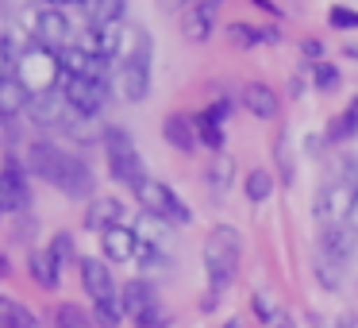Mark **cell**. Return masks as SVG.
<instances>
[{
  "label": "cell",
  "mask_w": 358,
  "mask_h": 328,
  "mask_svg": "<svg viewBox=\"0 0 358 328\" xmlns=\"http://www.w3.org/2000/svg\"><path fill=\"white\" fill-rule=\"evenodd\" d=\"M347 116L358 124V97H350V109H347Z\"/></svg>",
  "instance_id": "48"
},
{
  "label": "cell",
  "mask_w": 358,
  "mask_h": 328,
  "mask_svg": "<svg viewBox=\"0 0 358 328\" xmlns=\"http://www.w3.org/2000/svg\"><path fill=\"white\" fill-rule=\"evenodd\" d=\"M27 116L43 128H62L66 116H70V104H66L62 93H47V97H31L27 104Z\"/></svg>",
  "instance_id": "15"
},
{
  "label": "cell",
  "mask_w": 358,
  "mask_h": 328,
  "mask_svg": "<svg viewBox=\"0 0 358 328\" xmlns=\"http://www.w3.org/2000/svg\"><path fill=\"white\" fill-rule=\"evenodd\" d=\"M273 328H296L293 317H285V313H278V320H273Z\"/></svg>",
  "instance_id": "47"
},
{
  "label": "cell",
  "mask_w": 358,
  "mask_h": 328,
  "mask_svg": "<svg viewBox=\"0 0 358 328\" xmlns=\"http://www.w3.org/2000/svg\"><path fill=\"white\" fill-rule=\"evenodd\" d=\"M66 163H70V155H66L62 147H55L50 139H35V143H31V151H27V170H31L35 178L50 182V186H55V182L62 178Z\"/></svg>",
  "instance_id": "10"
},
{
  "label": "cell",
  "mask_w": 358,
  "mask_h": 328,
  "mask_svg": "<svg viewBox=\"0 0 358 328\" xmlns=\"http://www.w3.org/2000/svg\"><path fill=\"white\" fill-rule=\"evenodd\" d=\"M327 24H331L335 32H358V12L347 8V4H331V8H327Z\"/></svg>",
  "instance_id": "34"
},
{
  "label": "cell",
  "mask_w": 358,
  "mask_h": 328,
  "mask_svg": "<svg viewBox=\"0 0 358 328\" xmlns=\"http://www.w3.org/2000/svg\"><path fill=\"white\" fill-rule=\"evenodd\" d=\"M250 309L258 313V320H262V324H273V320H278V305H273V297L266 294V289H255V297H250Z\"/></svg>",
  "instance_id": "36"
},
{
  "label": "cell",
  "mask_w": 358,
  "mask_h": 328,
  "mask_svg": "<svg viewBox=\"0 0 358 328\" xmlns=\"http://www.w3.org/2000/svg\"><path fill=\"white\" fill-rule=\"evenodd\" d=\"M120 217H124V205L116 201V197H93L85 209V228L89 232H108V228L120 224Z\"/></svg>",
  "instance_id": "17"
},
{
  "label": "cell",
  "mask_w": 358,
  "mask_h": 328,
  "mask_svg": "<svg viewBox=\"0 0 358 328\" xmlns=\"http://www.w3.org/2000/svg\"><path fill=\"white\" fill-rule=\"evenodd\" d=\"M231 101H216V104H212V109H208V116L212 120H216V124H227V120H231Z\"/></svg>",
  "instance_id": "43"
},
{
  "label": "cell",
  "mask_w": 358,
  "mask_h": 328,
  "mask_svg": "<svg viewBox=\"0 0 358 328\" xmlns=\"http://www.w3.org/2000/svg\"><path fill=\"white\" fill-rule=\"evenodd\" d=\"M227 328H239V320H227Z\"/></svg>",
  "instance_id": "52"
},
{
  "label": "cell",
  "mask_w": 358,
  "mask_h": 328,
  "mask_svg": "<svg viewBox=\"0 0 358 328\" xmlns=\"http://www.w3.org/2000/svg\"><path fill=\"white\" fill-rule=\"evenodd\" d=\"M355 132H358V124L347 116V112H343V116H335L331 124H327V139H331V143H343V139H350Z\"/></svg>",
  "instance_id": "38"
},
{
  "label": "cell",
  "mask_w": 358,
  "mask_h": 328,
  "mask_svg": "<svg viewBox=\"0 0 358 328\" xmlns=\"http://www.w3.org/2000/svg\"><path fill=\"white\" fill-rule=\"evenodd\" d=\"M273 158H278V170H281V182H293V151H289V132H278L273 135Z\"/></svg>",
  "instance_id": "31"
},
{
  "label": "cell",
  "mask_w": 358,
  "mask_h": 328,
  "mask_svg": "<svg viewBox=\"0 0 358 328\" xmlns=\"http://www.w3.org/2000/svg\"><path fill=\"white\" fill-rule=\"evenodd\" d=\"M243 189H247V201H255V205L270 201V193H273V174L262 170V166H255V170L247 174V182H243Z\"/></svg>",
  "instance_id": "25"
},
{
  "label": "cell",
  "mask_w": 358,
  "mask_h": 328,
  "mask_svg": "<svg viewBox=\"0 0 358 328\" xmlns=\"http://www.w3.org/2000/svg\"><path fill=\"white\" fill-rule=\"evenodd\" d=\"M47 4H50V8H70V4H73V8H85L89 0H47Z\"/></svg>",
  "instance_id": "45"
},
{
  "label": "cell",
  "mask_w": 358,
  "mask_h": 328,
  "mask_svg": "<svg viewBox=\"0 0 358 328\" xmlns=\"http://www.w3.org/2000/svg\"><path fill=\"white\" fill-rule=\"evenodd\" d=\"M27 104H31V97H27V89L20 86L16 78H0V116H16V112H24Z\"/></svg>",
  "instance_id": "23"
},
{
  "label": "cell",
  "mask_w": 358,
  "mask_h": 328,
  "mask_svg": "<svg viewBox=\"0 0 358 328\" xmlns=\"http://www.w3.org/2000/svg\"><path fill=\"white\" fill-rule=\"evenodd\" d=\"M181 35H185L189 43H204L212 35V16H204V12L189 8L185 16H181Z\"/></svg>",
  "instance_id": "26"
},
{
  "label": "cell",
  "mask_w": 358,
  "mask_h": 328,
  "mask_svg": "<svg viewBox=\"0 0 358 328\" xmlns=\"http://www.w3.org/2000/svg\"><path fill=\"white\" fill-rule=\"evenodd\" d=\"M58 271H62V266L55 263V255H50V251H31V255H27V274H31L39 286L58 289Z\"/></svg>",
  "instance_id": "22"
},
{
  "label": "cell",
  "mask_w": 358,
  "mask_h": 328,
  "mask_svg": "<svg viewBox=\"0 0 358 328\" xmlns=\"http://www.w3.org/2000/svg\"><path fill=\"white\" fill-rule=\"evenodd\" d=\"M12 78L20 81V86L27 89V97H47V93H58L62 89V58H58V50L43 47V43H27V47H20L16 55V74Z\"/></svg>",
  "instance_id": "2"
},
{
  "label": "cell",
  "mask_w": 358,
  "mask_h": 328,
  "mask_svg": "<svg viewBox=\"0 0 358 328\" xmlns=\"http://www.w3.org/2000/svg\"><path fill=\"white\" fill-rule=\"evenodd\" d=\"M31 35H35V43H43V47H50V50H66L70 47V20L62 16V8H43V12H31Z\"/></svg>",
  "instance_id": "8"
},
{
  "label": "cell",
  "mask_w": 358,
  "mask_h": 328,
  "mask_svg": "<svg viewBox=\"0 0 358 328\" xmlns=\"http://www.w3.org/2000/svg\"><path fill=\"white\" fill-rule=\"evenodd\" d=\"M135 201L143 205V212H155V217L170 220V224H189V220H193L189 205L158 178H143L139 186H135Z\"/></svg>",
  "instance_id": "4"
},
{
  "label": "cell",
  "mask_w": 358,
  "mask_h": 328,
  "mask_svg": "<svg viewBox=\"0 0 358 328\" xmlns=\"http://www.w3.org/2000/svg\"><path fill=\"white\" fill-rule=\"evenodd\" d=\"M243 259V240L231 224H216L204 240V271H208V297H204V313L216 309V301L224 297V289L231 286L235 271Z\"/></svg>",
  "instance_id": "1"
},
{
  "label": "cell",
  "mask_w": 358,
  "mask_h": 328,
  "mask_svg": "<svg viewBox=\"0 0 358 328\" xmlns=\"http://www.w3.org/2000/svg\"><path fill=\"white\" fill-rule=\"evenodd\" d=\"M120 305H124V317L139 320V317H147V313L158 305V294H155V286H150V282L131 278L124 289H120Z\"/></svg>",
  "instance_id": "13"
},
{
  "label": "cell",
  "mask_w": 358,
  "mask_h": 328,
  "mask_svg": "<svg viewBox=\"0 0 358 328\" xmlns=\"http://www.w3.org/2000/svg\"><path fill=\"white\" fill-rule=\"evenodd\" d=\"M243 109L258 120H273L281 112V97L266 81H250V86H243Z\"/></svg>",
  "instance_id": "14"
},
{
  "label": "cell",
  "mask_w": 358,
  "mask_h": 328,
  "mask_svg": "<svg viewBox=\"0 0 358 328\" xmlns=\"http://www.w3.org/2000/svg\"><path fill=\"white\" fill-rule=\"evenodd\" d=\"M324 50H327V47H324L320 39H304V43H301V55L308 58V62H316V66L324 62Z\"/></svg>",
  "instance_id": "41"
},
{
  "label": "cell",
  "mask_w": 358,
  "mask_h": 328,
  "mask_svg": "<svg viewBox=\"0 0 358 328\" xmlns=\"http://www.w3.org/2000/svg\"><path fill=\"white\" fill-rule=\"evenodd\" d=\"M135 235H139L143 247H166V240H170V220L155 217V212H139L135 217Z\"/></svg>",
  "instance_id": "20"
},
{
  "label": "cell",
  "mask_w": 358,
  "mask_h": 328,
  "mask_svg": "<svg viewBox=\"0 0 358 328\" xmlns=\"http://www.w3.org/2000/svg\"><path fill=\"white\" fill-rule=\"evenodd\" d=\"M50 255H55V263L58 266H70L73 263V259H78V243H73V235L70 232H58L55 235V240H50Z\"/></svg>",
  "instance_id": "33"
},
{
  "label": "cell",
  "mask_w": 358,
  "mask_h": 328,
  "mask_svg": "<svg viewBox=\"0 0 358 328\" xmlns=\"http://www.w3.org/2000/svg\"><path fill=\"white\" fill-rule=\"evenodd\" d=\"M162 139L170 143L173 151H181V155H193L196 151V124H189L185 116H166L162 120Z\"/></svg>",
  "instance_id": "18"
},
{
  "label": "cell",
  "mask_w": 358,
  "mask_h": 328,
  "mask_svg": "<svg viewBox=\"0 0 358 328\" xmlns=\"http://www.w3.org/2000/svg\"><path fill=\"white\" fill-rule=\"evenodd\" d=\"M320 255H327L331 263L347 266L350 255H355V232H347V228H327L324 240H320Z\"/></svg>",
  "instance_id": "19"
},
{
  "label": "cell",
  "mask_w": 358,
  "mask_h": 328,
  "mask_svg": "<svg viewBox=\"0 0 358 328\" xmlns=\"http://www.w3.org/2000/svg\"><path fill=\"white\" fill-rule=\"evenodd\" d=\"M89 27H101V32H108V27H120V20H124V0H89Z\"/></svg>",
  "instance_id": "21"
},
{
  "label": "cell",
  "mask_w": 358,
  "mask_h": 328,
  "mask_svg": "<svg viewBox=\"0 0 358 328\" xmlns=\"http://www.w3.org/2000/svg\"><path fill=\"white\" fill-rule=\"evenodd\" d=\"M193 124H196V139H201L208 151H220V147H224V124H216L208 112H201Z\"/></svg>",
  "instance_id": "28"
},
{
  "label": "cell",
  "mask_w": 358,
  "mask_h": 328,
  "mask_svg": "<svg viewBox=\"0 0 358 328\" xmlns=\"http://www.w3.org/2000/svg\"><path fill=\"white\" fill-rule=\"evenodd\" d=\"M104 155H108V170H112V178L116 182H124V186H139L147 174H143V158H139V151H135V139L124 132L120 124H112V128H104Z\"/></svg>",
  "instance_id": "3"
},
{
  "label": "cell",
  "mask_w": 358,
  "mask_h": 328,
  "mask_svg": "<svg viewBox=\"0 0 358 328\" xmlns=\"http://www.w3.org/2000/svg\"><path fill=\"white\" fill-rule=\"evenodd\" d=\"M16 55L20 50H12L8 43L0 39V78H12V74H16Z\"/></svg>",
  "instance_id": "40"
},
{
  "label": "cell",
  "mask_w": 358,
  "mask_h": 328,
  "mask_svg": "<svg viewBox=\"0 0 358 328\" xmlns=\"http://www.w3.org/2000/svg\"><path fill=\"white\" fill-rule=\"evenodd\" d=\"M55 320H58V328H96L93 313L78 309V305H70V301L55 309Z\"/></svg>",
  "instance_id": "29"
},
{
  "label": "cell",
  "mask_w": 358,
  "mask_h": 328,
  "mask_svg": "<svg viewBox=\"0 0 358 328\" xmlns=\"http://www.w3.org/2000/svg\"><path fill=\"white\" fill-rule=\"evenodd\" d=\"M189 8H196V12H204V16L216 20L220 8H224V0H189Z\"/></svg>",
  "instance_id": "42"
},
{
  "label": "cell",
  "mask_w": 358,
  "mask_h": 328,
  "mask_svg": "<svg viewBox=\"0 0 358 328\" xmlns=\"http://www.w3.org/2000/svg\"><path fill=\"white\" fill-rule=\"evenodd\" d=\"M31 201V189H27L24 166L16 158H4V170H0V212H24Z\"/></svg>",
  "instance_id": "9"
},
{
  "label": "cell",
  "mask_w": 358,
  "mask_h": 328,
  "mask_svg": "<svg viewBox=\"0 0 358 328\" xmlns=\"http://www.w3.org/2000/svg\"><path fill=\"white\" fill-rule=\"evenodd\" d=\"M55 189H62L66 197H73V201H89V197H93V189H96L93 170H89V166L81 163V158H73V155H70V163H66L62 178L55 182Z\"/></svg>",
  "instance_id": "11"
},
{
  "label": "cell",
  "mask_w": 358,
  "mask_h": 328,
  "mask_svg": "<svg viewBox=\"0 0 358 328\" xmlns=\"http://www.w3.org/2000/svg\"><path fill=\"white\" fill-rule=\"evenodd\" d=\"M312 86H316L320 93H335V89H339V70H335L331 62H320L316 70H312Z\"/></svg>",
  "instance_id": "35"
},
{
  "label": "cell",
  "mask_w": 358,
  "mask_h": 328,
  "mask_svg": "<svg viewBox=\"0 0 358 328\" xmlns=\"http://www.w3.org/2000/svg\"><path fill=\"white\" fill-rule=\"evenodd\" d=\"M339 274H343V266H339V263H331L327 255H316V278L324 282L327 289L339 286Z\"/></svg>",
  "instance_id": "37"
},
{
  "label": "cell",
  "mask_w": 358,
  "mask_h": 328,
  "mask_svg": "<svg viewBox=\"0 0 358 328\" xmlns=\"http://www.w3.org/2000/svg\"><path fill=\"white\" fill-rule=\"evenodd\" d=\"M185 4H189V0H158V8H162V12H170V16H185Z\"/></svg>",
  "instance_id": "44"
},
{
  "label": "cell",
  "mask_w": 358,
  "mask_h": 328,
  "mask_svg": "<svg viewBox=\"0 0 358 328\" xmlns=\"http://www.w3.org/2000/svg\"><path fill=\"white\" fill-rule=\"evenodd\" d=\"M0 274H8V259L0 255Z\"/></svg>",
  "instance_id": "51"
},
{
  "label": "cell",
  "mask_w": 358,
  "mask_h": 328,
  "mask_svg": "<svg viewBox=\"0 0 358 328\" xmlns=\"http://www.w3.org/2000/svg\"><path fill=\"white\" fill-rule=\"evenodd\" d=\"M120 86H124L127 101H143L150 93V35H143L139 50L131 55V62L120 66Z\"/></svg>",
  "instance_id": "7"
},
{
  "label": "cell",
  "mask_w": 358,
  "mask_h": 328,
  "mask_svg": "<svg viewBox=\"0 0 358 328\" xmlns=\"http://www.w3.org/2000/svg\"><path fill=\"white\" fill-rule=\"evenodd\" d=\"M120 317H124V305H120V297L93 301V320H96V328H120Z\"/></svg>",
  "instance_id": "30"
},
{
  "label": "cell",
  "mask_w": 358,
  "mask_h": 328,
  "mask_svg": "<svg viewBox=\"0 0 358 328\" xmlns=\"http://www.w3.org/2000/svg\"><path fill=\"white\" fill-rule=\"evenodd\" d=\"M250 4H258L262 12H270V16H278V4H270V0H250Z\"/></svg>",
  "instance_id": "46"
},
{
  "label": "cell",
  "mask_w": 358,
  "mask_h": 328,
  "mask_svg": "<svg viewBox=\"0 0 358 328\" xmlns=\"http://www.w3.org/2000/svg\"><path fill=\"white\" fill-rule=\"evenodd\" d=\"M135 324H139V328H166V324H170V313H166L162 305H155V309H150L147 317H139Z\"/></svg>",
  "instance_id": "39"
},
{
  "label": "cell",
  "mask_w": 358,
  "mask_h": 328,
  "mask_svg": "<svg viewBox=\"0 0 358 328\" xmlns=\"http://www.w3.org/2000/svg\"><path fill=\"white\" fill-rule=\"evenodd\" d=\"M231 182H235V163H231V158H216V163L208 166V189H212V197H224L227 189H231Z\"/></svg>",
  "instance_id": "27"
},
{
  "label": "cell",
  "mask_w": 358,
  "mask_h": 328,
  "mask_svg": "<svg viewBox=\"0 0 358 328\" xmlns=\"http://www.w3.org/2000/svg\"><path fill=\"white\" fill-rule=\"evenodd\" d=\"M355 201H358V186L350 178H335L320 189L316 197V217L327 220V228H343V220H350L355 212Z\"/></svg>",
  "instance_id": "6"
},
{
  "label": "cell",
  "mask_w": 358,
  "mask_h": 328,
  "mask_svg": "<svg viewBox=\"0 0 358 328\" xmlns=\"http://www.w3.org/2000/svg\"><path fill=\"white\" fill-rule=\"evenodd\" d=\"M343 55H347V58H358V43H350V47H343Z\"/></svg>",
  "instance_id": "49"
},
{
  "label": "cell",
  "mask_w": 358,
  "mask_h": 328,
  "mask_svg": "<svg viewBox=\"0 0 358 328\" xmlns=\"http://www.w3.org/2000/svg\"><path fill=\"white\" fill-rule=\"evenodd\" d=\"M62 97L66 104H70L78 116H96L101 109H108V78H73V74H66L62 78Z\"/></svg>",
  "instance_id": "5"
},
{
  "label": "cell",
  "mask_w": 358,
  "mask_h": 328,
  "mask_svg": "<svg viewBox=\"0 0 358 328\" xmlns=\"http://www.w3.org/2000/svg\"><path fill=\"white\" fill-rule=\"evenodd\" d=\"M81 286L93 301H108V297H120L116 294V282H112V271L101 263V259H81Z\"/></svg>",
  "instance_id": "12"
},
{
  "label": "cell",
  "mask_w": 358,
  "mask_h": 328,
  "mask_svg": "<svg viewBox=\"0 0 358 328\" xmlns=\"http://www.w3.org/2000/svg\"><path fill=\"white\" fill-rule=\"evenodd\" d=\"M350 228H358V201H355V212H350Z\"/></svg>",
  "instance_id": "50"
},
{
  "label": "cell",
  "mask_w": 358,
  "mask_h": 328,
  "mask_svg": "<svg viewBox=\"0 0 358 328\" xmlns=\"http://www.w3.org/2000/svg\"><path fill=\"white\" fill-rule=\"evenodd\" d=\"M227 39L235 43L239 50H255L262 39V27H247V24H227Z\"/></svg>",
  "instance_id": "32"
},
{
  "label": "cell",
  "mask_w": 358,
  "mask_h": 328,
  "mask_svg": "<svg viewBox=\"0 0 358 328\" xmlns=\"http://www.w3.org/2000/svg\"><path fill=\"white\" fill-rule=\"evenodd\" d=\"M0 328H39V317H35L24 301L0 297Z\"/></svg>",
  "instance_id": "24"
},
{
  "label": "cell",
  "mask_w": 358,
  "mask_h": 328,
  "mask_svg": "<svg viewBox=\"0 0 358 328\" xmlns=\"http://www.w3.org/2000/svg\"><path fill=\"white\" fill-rule=\"evenodd\" d=\"M101 243H104V259H112V263H127V259L139 255V235H135V228H124V224L108 228L101 235Z\"/></svg>",
  "instance_id": "16"
}]
</instances>
